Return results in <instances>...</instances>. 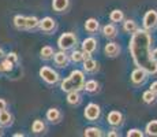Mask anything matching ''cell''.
I'll return each instance as SVG.
<instances>
[{"instance_id": "cell-11", "label": "cell", "mask_w": 157, "mask_h": 137, "mask_svg": "<svg viewBox=\"0 0 157 137\" xmlns=\"http://www.w3.org/2000/svg\"><path fill=\"white\" fill-rule=\"evenodd\" d=\"M53 60H55V63L59 66V67H66L68 63V56L66 55V51L60 50L59 52H56L53 55Z\"/></svg>"}, {"instance_id": "cell-25", "label": "cell", "mask_w": 157, "mask_h": 137, "mask_svg": "<svg viewBox=\"0 0 157 137\" xmlns=\"http://www.w3.org/2000/svg\"><path fill=\"white\" fill-rule=\"evenodd\" d=\"M83 89H85L86 92H89V93L97 92V89H98V84H97V81H94V80L86 81V82H85V87H83Z\"/></svg>"}, {"instance_id": "cell-39", "label": "cell", "mask_w": 157, "mask_h": 137, "mask_svg": "<svg viewBox=\"0 0 157 137\" xmlns=\"http://www.w3.org/2000/svg\"><path fill=\"white\" fill-rule=\"evenodd\" d=\"M14 137H23L22 133H17V135H14Z\"/></svg>"}, {"instance_id": "cell-8", "label": "cell", "mask_w": 157, "mask_h": 137, "mask_svg": "<svg viewBox=\"0 0 157 137\" xmlns=\"http://www.w3.org/2000/svg\"><path fill=\"white\" fill-rule=\"evenodd\" d=\"M96 50H97V40L94 37H87L82 41V51L93 54Z\"/></svg>"}, {"instance_id": "cell-36", "label": "cell", "mask_w": 157, "mask_h": 137, "mask_svg": "<svg viewBox=\"0 0 157 137\" xmlns=\"http://www.w3.org/2000/svg\"><path fill=\"white\" fill-rule=\"evenodd\" d=\"M108 136H115V137H119V133H117L116 130H111V132L108 133Z\"/></svg>"}, {"instance_id": "cell-13", "label": "cell", "mask_w": 157, "mask_h": 137, "mask_svg": "<svg viewBox=\"0 0 157 137\" xmlns=\"http://www.w3.org/2000/svg\"><path fill=\"white\" fill-rule=\"evenodd\" d=\"M105 54L108 55V56L111 58H115L117 56V54L120 52V47L116 44V42H108L107 45H105Z\"/></svg>"}, {"instance_id": "cell-12", "label": "cell", "mask_w": 157, "mask_h": 137, "mask_svg": "<svg viewBox=\"0 0 157 137\" xmlns=\"http://www.w3.org/2000/svg\"><path fill=\"white\" fill-rule=\"evenodd\" d=\"M83 70L86 73H94L98 70V63L96 62L94 59L89 58V59H85L83 60Z\"/></svg>"}, {"instance_id": "cell-22", "label": "cell", "mask_w": 157, "mask_h": 137, "mask_svg": "<svg viewBox=\"0 0 157 137\" xmlns=\"http://www.w3.org/2000/svg\"><path fill=\"white\" fill-rule=\"evenodd\" d=\"M109 19L112 21V22H122V21L124 19V14H123L122 10H117V8H116V10L111 11Z\"/></svg>"}, {"instance_id": "cell-5", "label": "cell", "mask_w": 157, "mask_h": 137, "mask_svg": "<svg viewBox=\"0 0 157 137\" xmlns=\"http://www.w3.org/2000/svg\"><path fill=\"white\" fill-rule=\"evenodd\" d=\"M157 26V11L149 10L144 15V29L153 30Z\"/></svg>"}, {"instance_id": "cell-6", "label": "cell", "mask_w": 157, "mask_h": 137, "mask_svg": "<svg viewBox=\"0 0 157 137\" xmlns=\"http://www.w3.org/2000/svg\"><path fill=\"white\" fill-rule=\"evenodd\" d=\"M100 114H101V110L96 103H90V104L86 106V108H85V118L86 119L96 121V119H98Z\"/></svg>"}, {"instance_id": "cell-34", "label": "cell", "mask_w": 157, "mask_h": 137, "mask_svg": "<svg viewBox=\"0 0 157 137\" xmlns=\"http://www.w3.org/2000/svg\"><path fill=\"white\" fill-rule=\"evenodd\" d=\"M6 108H7V102L4 99H0V111H3Z\"/></svg>"}, {"instance_id": "cell-26", "label": "cell", "mask_w": 157, "mask_h": 137, "mask_svg": "<svg viewBox=\"0 0 157 137\" xmlns=\"http://www.w3.org/2000/svg\"><path fill=\"white\" fill-rule=\"evenodd\" d=\"M32 130L34 133H43L44 130H45V123L43 122L41 119H36L34 122H33V125H32Z\"/></svg>"}, {"instance_id": "cell-19", "label": "cell", "mask_w": 157, "mask_h": 137, "mask_svg": "<svg viewBox=\"0 0 157 137\" xmlns=\"http://www.w3.org/2000/svg\"><path fill=\"white\" fill-rule=\"evenodd\" d=\"M123 29H124V32L131 33V34H132L134 32H137V30H138L137 22H135V21H132V19L124 21V23H123Z\"/></svg>"}, {"instance_id": "cell-15", "label": "cell", "mask_w": 157, "mask_h": 137, "mask_svg": "<svg viewBox=\"0 0 157 137\" xmlns=\"http://www.w3.org/2000/svg\"><path fill=\"white\" fill-rule=\"evenodd\" d=\"M102 34H104L105 37H108V38H113L117 34L116 26L112 25V23H108V25H105L104 27H102Z\"/></svg>"}, {"instance_id": "cell-16", "label": "cell", "mask_w": 157, "mask_h": 137, "mask_svg": "<svg viewBox=\"0 0 157 137\" xmlns=\"http://www.w3.org/2000/svg\"><path fill=\"white\" fill-rule=\"evenodd\" d=\"M60 118H62V114H60V111L57 108H49L47 111V119L51 121V122H59Z\"/></svg>"}, {"instance_id": "cell-20", "label": "cell", "mask_w": 157, "mask_h": 137, "mask_svg": "<svg viewBox=\"0 0 157 137\" xmlns=\"http://www.w3.org/2000/svg\"><path fill=\"white\" fill-rule=\"evenodd\" d=\"M79 100H81V97H79L78 91H71V92H67V102H68V104L75 106V104H78V103H79Z\"/></svg>"}, {"instance_id": "cell-33", "label": "cell", "mask_w": 157, "mask_h": 137, "mask_svg": "<svg viewBox=\"0 0 157 137\" xmlns=\"http://www.w3.org/2000/svg\"><path fill=\"white\" fill-rule=\"evenodd\" d=\"M7 59H10L11 62L15 63V62H18V55L15 54V52H10V54L7 55Z\"/></svg>"}, {"instance_id": "cell-10", "label": "cell", "mask_w": 157, "mask_h": 137, "mask_svg": "<svg viewBox=\"0 0 157 137\" xmlns=\"http://www.w3.org/2000/svg\"><path fill=\"white\" fill-rule=\"evenodd\" d=\"M38 26H40V29L43 30V32H52V30L55 29L56 23L51 17H45L40 21V25Z\"/></svg>"}, {"instance_id": "cell-18", "label": "cell", "mask_w": 157, "mask_h": 137, "mask_svg": "<svg viewBox=\"0 0 157 137\" xmlns=\"http://www.w3.org/2000/svg\"><path fill=\"white\" fill-rule=\"evenodd\" d=\"M11 122H13V115H11L7 110L0 111V125L8 126V125H11Z\"/></svg>"}, {"instance_id": "cell-38", "label": "cell", "mask_w": 157, "mask_h": 137, "mask_svg": "<svg viewBox=\"0 0 157 137\" xmlns=\"http://www.w3.org/2000/svg\"><path fill=\"white\" fill-rule=\"evenodd\" d=\"M2 58H4V51L0 48V59H2Z\"/></svg>"}, {"instance_id": "cell-14", "label": "cell", "mask_w": 157, "mask_h": 137, "mask_svg": "<svg viewBox=\"0 0 157 137\" xmlns=\"http://www.w3.org/2000/svg\"><path fill=\"white\" fill-rule=\"evenodd\" d=\"M68 4H70V0H52V8L57 13L67 10Z\"/></svg>"}, {"instance_id": "cell-17", "label": "cell", "mask_w": 157, "mask_h": 137, "mask_svg": "<svg viewBox=\"0 0 157 137\" xmlns=\"http://www.w3.org/2000/svg\"><path fill=\"white\" fill-rule=\"evenodd\" d=\"M98 27H100V23H98V21L94 19V18H89V19L85 22V29L90 33L97 32Z\"/></svg>"}, {"instance_id": "cell-29", "label": "cell", "mask_w": 157, "mask_h": 137, "mask_svg": "<svg viewBox=\"0 0 157 137\" xmlns=\"http://www.w3.org/2000/svg\"><path fill=\"white\" fill-rule=\"evenodd\" d=\"M40 25V21L36 17H26V29H34Z\"/></svg>"}, {"instance_id": "cell-4", "label": "cell", "mask_w": 157, "mask_h": 137, "mask_svg": "<svg viewBox=\"0 0 157 137\" xmlns=\"http://www.w3.org/2000/svg\"><path fill=\"white\" fill-rule=\"evenodd\" d=\"M40 77L43 78L47 84H56V82L59 81V74H57L53 69L47 67V66L40 69Z\"/></svg>"}, {"instance_id": "cell-9", "label": "cell", "mask_w": 157, "mask_h": 137, "mask_svg": "<svg viewBox=\"0 0 157 137\" xmlns=\"http://www.w3.org/2000/svg\"><path fill=\"white\" fill-rule=\"evenodd\" d=\"M108 123L112 125V126H119V125L123 123V115L120 111H116V110H113V111H111L109 114H108Z\"/></svg>"}, {"instance_id": "cell-37", "label": "cell", "mask_w": 157, "mask_h": 137, "mask_svg": "<svg viewBox=\"0 0 157 137\" xmlns=\"http://www.w3.org/2000/svg\"><path fill=\"white\" fill-rule=\"evenodd\" d=\"M152 55H153V59L156 60L157 62V48H155V50H153V52H152Z\"/></svg>"}, {"instance_id": "cell-28", "label": "cell", "mask_w": 157, "mask_h": 137, "mask_svg": "<svg viewBox=\"0 0 157 137\" xmlns=\"http://www.w3.org/2000/svg\"><path fill=\"white\" fill-rule=\"evenodd\" d=\"M86 137H100L102 133L98 127H87L85 129V133H83Z\"/></svg>"}, {"instance_id": "cell-24", "label": "cell", "mask_w": 157, "mask_h": 137, "mask_svg": "<svg viewBox=\"0 0 157 137\" xmlns=\"http://www.w3.org/2000/svg\"><path fill=\"white\" fill-rule=\"evenodd\" d=\"M14 25L18 29H26V17H23V15H15Z\"/></svg>"}, {"instance_id": "cell-27", "label": "cell", "mask_w": 157, "mask_h": 137, "mask_svg": "<svg viewBox=\"0 0 157 137\" xmlns=\"http://www.w3.org/2000/svg\"><path fill=\"white\" fill-rule=\"evenodd\" d=\"M142 99H144L145 103H147V104H152V103L156 102V93L152 92V91L149 89V91H146V92H144Z\"/></svg>"}, {"instance_id": "cell-1", "label": "cell", "mask_w": 157, "mask_h": 137, "mask_svg": "<svg viewBox=\"0 0 157 137\" xmlns=\"http://www.w3.org/2000/svg\"><path fill=\"white\" fill-rule=\"evenodd\" d=\"M128 50L137 67L146 70L147 74H157V62L152 55V37L149 30L138 29L132 33Z\"/></svg>"}, {"instance_id": "cell-32", "label": "cell", "mask_w": 157, "mask_h": 137, "mask_svg": "<svg viewBox=\"0 0 157 137\" xmlns=\"http://www.w3.org/2000/svg\"><path fill=\"white\" fill-rule=\"evenodd\" d=\"M127 137H144V132L140 129H130L127 132Z\"/></svg>"}, {"instance_id": "cell-30", "label": "cell", "mask_w": 157, "mask_h": 137, "mask_svg": "<svg viewBox=\"0 0 157 137\" xmlns=\"http://www.w3.org/2000/svg\"><path fill=\"white\" fill-rule=\"evenodd\" d=\"M71 60L75 63L83 62V51H74V52L71 54Z\"/></svg>"}, {"instance_id": "cell-35", "label": "cell", "mask_w": 157, "mask_h": 137, "mask_svg": "<svg viewBox=\"0 0 157 137\" xmlns=\"http://www.w3.org/2000/svg\"><path fill=\"white\" fill-rule=\"evenodd\" d=\"M150 91H152V92H155L157 95V81H155V82H152V84H150Z\"/></svg>"}, {"instance_id": "cell-41", "label": "cell", "mask_w": 157, "mask_h": 137, "mask_svg": "<svg viewBox=\"0 0 157 137\" xmlns=\"http://www.w3.org/2000/svg\"><path fill=\"white\" fill-rule=\"evenodd\" d=\"M0 135H2V130H0Z\"/></svg>"}, {"instance_id": "cell-7", "label": "cell", "mask_w": 157, "mask_h": 137, "mask_svg": "<svg viewBox=\"0 0 157 137\" xmlns=\"http://www.w3.org/2000/svg\"><path fill=\"white\" fill-rule=\"evenodd\" d=\"M146 77H147L146 70H144L142 67H137L132 70V73H131V82L135 85H141L145 82Z\"/></svg>"}, {"instance_id": "cell-31", "label": "cell", "mask_w": 157, "mask_h": 137, "mask_svg": "<svg viewBox=\"0 0 157 137\" xmlns=\"http://www.w3.org/2000/svg\"><path fill=\"white\" fill-rule=\"evenodd\" d=\"M13 66H14V62H11L10 59H4L2 62L3 71H11V70H13Z\"/></svg>"}, {"instance_id": "cell-40", "label": "cell", "mask_w": 157, "mask_h": 137, "mask_svg": "<svg viewBox=\"0 0 157 137\" xmlns=\"http://www.w3.org/2000/svg\"><path fill=\"white\" fill-rule=\"evenodd\" d=\"M2 70H3V69H2V63H0V71H2Z\"/></svg>"}, {"instance_id": "cell-2", "label": "cell", "mask_w": 157, "mask_h": 137, "mask_svg": "<svg viewBox=\"0 0 157 137\" xmlns=\"http://www.w3.org/2000/svg\"><path fill=\"white\" fill-rule=\"evenodd\" d=\"M85 87V74L81 70H74L67 78L62 81V88L63 92H71V91H81Z\"/></svg>"}, {"instance_id": "cell-3", "label": "cell", "mask_w": 157, "mask_h": 137, "mask_svg": "<svg viewBox=\"0 0 157 137\" xmlns=\"http://www.w3.org/2000/svg\"><path fill=\"white\" fill-rule=\"evenodd\" d=\"M75 44H77V37L72 33H63L59 37V40H57V45H59V48L62 51L71 50Z\"/></svg>"}, {"instance_id": "cell-21", "label": "cell", "mask_w": 157, "mask_h": 137, "mask_svg": "<svg viewBox=\"0 0 157 137\" xmlns=\"http://www.w3.org/2000/svg\"><path fill=\"white\" fill-rule=\"evenodd\" d=\"M41 59L44 60H48L51 59V58H53V55H55V52H53V48L49 47V45H45V47L41 48Z\"/></svg>"}, {"instance_id": "cell-23", "label": "cell", "mask_w": 157, "mask_h": 137, "mask_svg": "<svg viewBox=\"0 0 157 137\" xmlns=\"http://www.w3.org/2000/svg\"><path fill=\"white\" fill-rule=\"evenodd\" d=\"M145 132L147 136H157V119L150 121L145 127Z\"/></svg>"}]
</instances>
